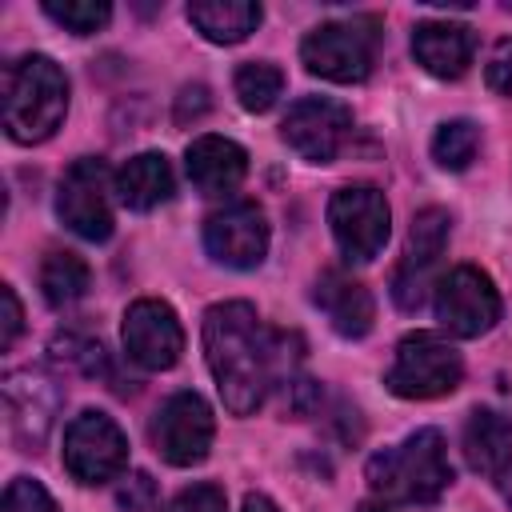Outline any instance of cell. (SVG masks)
Here are the masks:
<instances>
[{"label": "cell", "mask_w": 512, "mask_h": 512, "mask_svg": "<svg viewBox=\"0 0 512 512\" xmlns=\"http://www.w3.org/2000/svg\"><path fill=\"white\" fill-rule=\"evenodd\" d=\"M288 336L260 324L248 300H224L204 312V356L232 416H252L276 380L292 372Z\"/></svg>", "instance_id": "6da1fadb"}, {"label": "cell", "mask_w": 512, "mask_h": 512, "mask_svg": "<svg viewBox=\"0 0 512 512\" xmlns=\"http://www.w3.org/2000/svg\"><path fill=\"white\" fill-rule=\"evenodd\" d=\"M68 112V80L52 56H20L4 68V132L16 144L48 140Z\"/></svg>", "instance_id": "7a4b0ae2"}, {"label": "cell", "mask_w": 512, "mask_h": 512, "mask_svg": "<svg viewBox=\"0 0 512 512\" xmlns=\"http://www.w3.org/2000/svg\"><path fill=\"white\" fill-rule=\"evenodd\" d=\"M368 484L376 496L396 504H432L452 484V464L444 436L436 428H416L400 444L368 460Z\"/></svg>", "instance_id": "3957f363"}, {"label": "cell", "mask_w": 512, "mask_h": 512, "mask_svg": "<svg viewBox=\"0 0 512 512\" xmlns=\"http://www.w3.org/2000/svg\"><path fill=\"white\" fill-rule=\"evenodd\" d=\"M460 380H464V360L436 332H408L396 344V356L384 372L388 392L400 400H436L456 392Z\"/></svg>", "instance_id": "277c9868"}, {"label": "cell", "mask_w": 512, "mask_h": 512, "mask_svg": "<svg viewBox=\"0 0 512 512\" xmlns=\"http://www.w3.org/2000/svg\"><path fill=\"white\" fill-rule=\"evenodd\" d=\"M376 20L356 16V20H328L312 28L300 44V60L312 76H324L332 84H360L368 80L376 64Z\"/></svg>", "instance_id": "5b68a950"}, {"label": "cell", "mask_w": 512, "mask_h": 512, "mask_svg": "<svg viewBox=\"0 0 512 512\" xmlns=\"http://www.w3.org/2000/svg\"><path fill=\"white\" fill-rule=\"evenodd\" d=\"M112 192L116 176L100 156H80L56 188V216L80 236V240H108L112 236Z\"/></svg>", "instance_id": "8992f818"}, {"label": "cell", "mask_w": 512, "mask_h": 512, "mask_svg": "<svg viewBox=\"0 0 512 512\" xmlns=\"http://www.w3.org/2000/svg\"><path fill=\"white\" fill-rule=\"evenodd\" d=\"M328 224L340 252L356 264H368L384 252L392 232V212L380 188L372 184H344L328 200Z\"/></svg>", "instance_id": "52a82bcc"}, {"label": "cell", "mask_w": 512, "mask_h": 512, "mask_svg": "<svg viewBox=\"0 0 512 512\" xmlns=\"http://www.w3.org/2000/svg\"><path fill=\"white\" fill-rule=\"evenodd\" d=\"M432 308H436V320H440L444 332H452L460 340H472V336H484L500 320V292H496L488 272H480L472 264H460V268H452L448 276L436 280Z\"/></svg>", "instance_id": "ba28073f"}, {"label": "cell", "mask_w": 512, "mask_h": 512, "mask_svg": "<svg viewBox=\"0 0 512 512\" xmlns=\"http://www.w3.org/2000/svg\"><path fill=\"white\" fill-rule=\"evenodd\" d=\"M64 468L80 484L116 480L128 468V436L104 412H80L64 428Z\"/></svg>", "instance_id": "9c48e42d"}, {"label": "cell", "mask_w": 512, "mask_h": 512, "mask_svg": "<svg viewBox=\"0 0 512 512\" xmlns=\"http://www.w3.org/2000/svg\"><path fill=\"white\" fill-rule=\"evenodd\" d=\"M448 232H452V220L444 208H420L412 216L408 248H404V260L392 276V300L404 312H416L424 304L428 288H436V268H440V256L448 248Z\"/></svg>", "instance_id": "30bf717a"}, {"label": "cell", "mask_w": 512, "mask_h": 512, "mask_svg": "<svg viewBox=\"0 0 512 512\" xmlns=\"http://www.w3.org/2000/svg\"><path fill=\"white\" fill-rule=\"evenodd\" d=\"M212 436H216V420L200 392H176L152 416V444L176 468L200 464L212 448Z\"/></svg>", "instance_id": "8fae6325"}, {"label": "cell", "mask_w": 512, "mask_h": 512, "mask_svg": "<svg viewBox=\"0 0 512 512\" xmlns=\"http://www.w3.org/2000/svg\"><path fill=\"white\" fill-rule=\"evenodd\" d=\"M348 132H352V112L328 96H300L280 124L284 144L308 164H332Z\"/></svg>", "instance_id": "7c38bea8"}, {"label": "cell", "mask_w": 512, "mask_h": 512, "mask_svg": "<svg viewBox=\"0 0 512 512\" xmlns=\"http://www.w3.org/2000/svg\"><path fill=\"white\" fill-rule=\"evenodd\" d=\"M120 340H124L128 360H136L148 372L172 368L180 360V352H184L180 316H176V308L168 300H156V296H144V300L128 304L124 324H120Z\"/></svg>", "instance_id": "4fadbf2b"}, {"label": "cell", "mask_w": 512, "mask_h": 512, "mask_svg": "<svg viewBox=\"0 0 512 512\" xmlns=\"http://www.w3.org/2000/svg\"><path fill=\"white\" fill-rule=\"evenodd\" d=\"M204 248L216 264L248 272L268 256V220L260 204L252 200H232L204 220Z\"/></svg>", "instance_id": "5bb4252c"}, {"label": "cell", "mask_w": 512, "mask_h": 512, "mask_svg": "<svg viewBox=\"0 0 512 512\" xmlns=\"http://www.w3.org/2000/svg\"><path fill=\"white\" fill-rule=\"evenodd\" d=\"M60 408V388L44 368H20L4 376V412H8V432L24 452H36Z\"/></svg>", "instance_id": "9a60e30c"}, {"label": "cell", "mask_w": 512, "mask_h": 512, "mask_svg": "<svg viewBox=\"0 0 512 512\" xmlns=\"http://www.w3.org/2000/svg\"><path fill=\"white\" fill-rule=\"evenodd\" d=\"M412 56L416 64L436 80H460L476 56V36L468 24L452 20H424L412 32Z\"/></svg>", "instance_id": "2e32d148"}, {"label": "cell", "mask_w": 512, "mask_h": 512, "mask_svg": "<svg viewBox=\"0 0 512 512\" xmlns=\"http://www.w3.org/2000/svg\"><path fill=\"white\" fill-rule=\"evenodd\" d=\"M184 168L196 192L204 196H228L248 176V152L228 136H196L184 152Z\"/></svg>", "instance_id": "e0dca14e"}, {"label": "cell", "mask_w": 512, "mask_h": 512, "mask_svg": "<svg viewBox=\"0 0 512 512\" xmlns=\"http://www.w3.org/2000/svg\"><path fill=\"white\" fill-rule=\"evenodd\" d=\"M312 300H316V308L328 316V324H332L340 336L360 340V336L372 332V320H376L372 292H368L360 280H352L348 272H336V268L324 272V276L316 280Z\"/></svg>", "instance_id": "ac0fdd59"}, {"label": "cell", "mask_w": 512, "mask_h": 512, "mask_svg": "<svg viewBox=\"0 0 512 512\" xmlns=\"http://www.w3.org/2000/svg\"><path fill=\"white\" fill-rule=\"evenodd\" d=\"M464 460L472 472L500 480L512 468V420L492 412V408H476L464 424Z\"/></svg>", "instance_id": "d6986e66"}, {"label": "cell", "mask_w": 512, "mask_h": 512, "mask_svg": "<svg viewBox=\"0 0 512 512\" xmlns=\"http://www.w3.org/2000/svg\"><path fill=\"white\" fill-rule=\"evenodd\" d=\"M176 176L164 152H140L116 172V200L132 212H152L156 204L172 200Z\"/></svg>", "instance_id": "ffe728a7"}, {"label": "cell", "mask_w": 512, "mask_h": 512, "mask_svg": "<svg viewBox=\"0 0 512 512\" xmlns=\"http://www.w3.org/2000/svg\"><path fill=\"white\" fill-rule=\"evenodd\" d=\"M264 20V8L256 0H192L188 24L212 40V44H240L248 40Z\"/></svg>", "instance_id": "44dd1931"}, {"label": "cell", "mask_w": 512, "mask_h": 512, "mask_svg": "<svg viewBox=\"0 0 512 512\" xmlns=\"http://www.w3.org/2000/svg\"><path fill=\"white\" fill-rule=\"evenodd\" d=\"M92 284V268L84 264V256L76 252H48L40 264V296L52 308H68L76 304Z\"/></svg>", "instance_id": "7402d4cb"}, {"label": "cell", "mask_w": 512, "mask_h": 512, "mask_svg": "<svg viewBox=\"0 0 512 512\" xmlns=\"http://www.w3.org/2000/svg\"><path fill=\"white\" fill-rule=\"evenodd\" d=\"M232 88H236V96L248 112H268L284 92V72L268 60H248V64L236 68Z\"/></svg>", "instance_id": "603a6c76"}, {"label": "cell", "mask_w": 512, "mask_h": 512, "mask_svg": "<svg viewBox=\"0 0 512 512\" xmlns=\"http://www.w3.org/2000/svg\"><path fill=\"white\" fill-rule=\"evenodd\" d=\"M480 148V128L472 120H444L432 136V160L448 172H464L476 160Z\"/></svg>", "instance_id": "cb8c5ba5"}, {"label": "cell", "mask_w": 512, "mask_h": 512, "mask_svg": "<svg viewBox=\"0 0 512 512\" xmlns=\"http://www.w3.org/2000/svg\"><path fill=\"white\" fill-rule=\"evenodd\" d=\"M44 12L76 36H92L112 20V8L104 0H44Z\"/></svg>", "instance_id": "d4e9b609"}, {"label": "cell", "mask_w": 512, "mask_h": 512, "mask_svg": "<svg viewBox=\"0 0 512 512\" xmlns=\"http://www.w3.org/2000/svg\"><path fill=\"white\" fill-rule=\"evenodd\" d=\"M4 512H60V508H56V500L48 496V488L40 480L16 476L4 488Z\"/></svg>", "instance_id": "484cf974"}, {"label": "cell", "mask_w": 512, "mask_h": 512, "mask_svg": "<svg viewBox=\"0 0 512 512\" xmlns=\"http://www.w3.org/2000/svg\"><path fill=\"white\" fill-rule=\"evenodd\" d=\"M164 512H228V500L216 484H192V488L176 492Z\"/></svg>", "instance_id": "4316f807"}, {"label": "cell", "mask_w": 512, "mask_h": 512, "mask_svg": "<svg viewBox=\"0 0 512 512\" xmlns=\"http://www.w3.org/2000/svg\"><path fill=\"white\" fill-rule=\"evenodd\" d=\"M484 80H488L492 92L512 96V36H504V40L492 44L488 64H484Z\"/></svg>", "instance_id": "83f0119b"}, {"label": "cell", "mask_w": 512, "mask_h": 512, "mask_svg": "<svg viewBox=\"0 0 512 512\" xmlns=\"http://www.w3.org/2000/svg\"><path fill=\"white\" fill-rule=\"evenodd\" d=\"M152 500H156V484H152L148 472L124 476V484H120V492H116V504H120L124 512H148Z\"/></svg>", "instance_id": "f1b7e54d"}, {"label": "cell", "mask_w": 512, "mask_h": 512, "mask_svg": "<svg viewBox=\"0 0 512 512\" xmlns=\"http://www.w3.org/2000/svg\"><path fill=\"white\" fill-rule=\"evenodd\" d=\"M20 332H24V308L16 300V288L12 284H0V348L8 352Z\"/></svg>", "instance_id": "f546056e"}, {"label": "cell", "mask_w": 512, "mask_h": 512, "mask_svg": "<svg viewBox=\"0 0 512 512\" xmlns=\"http://www.w3.org/2000/svg\"><path fill=\"white\" fill-rule=\"evenodd\" d=\"M204 112H208V88L204 84H184L180 96H176V120L188 124V120H196Z\"/></svg>", "instance_id": "4dcf8cb0"}, {"label": "cell", "mask_w": 512, "mask_h": 512, "mask_svg": "<svg viewBox=\"0 0 512 512\" xmlns=\"http://www.w3.org/2000/svg\"><path fill=\"white\" fill-rule=\"evenodd\" d=\"M244 512H280V508H276L264 492H248V496H244Z\"/></svg>", "instance_id": "1f68e13d"}, {"label": "cell", "mask_w": 512, "mask_h": 512, "mask_svg": "<svg viewBox=\"0 0 512 512\" xmlns=\"http://www.w3.org/2000/svg\"><path fill=\"white\" fill-rule=\"evenodd\" d=\"M360 512H388V508H380V504H364Z\"/></svg>", "instance_id": "d6a6232c"}, {"label": "cell", "mask_w": 512, "mask_h": 512, "mask_svg": "<svg viewBox=\"0 0 512 512\" xmlns=\"http://www.w3.org/2000/svg\"><path fill=\"white\" fill-rule=\"evenodd\" d=\"M508 504H512V488H508Z\"/></svg>", "instance_id": "836d02e7"}]
</instances>
